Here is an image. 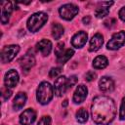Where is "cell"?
Listing matches in <instances>:
<instances>
[{"label":"cell","instance_id":"cell-25","mask_svg":"<svg viewBox=\"0 0 125 125\" xmlns=\"http://www.w3.org/2000/svg\"><path fill=\"white\" fill-rule=\"evenodd\" d=\"M61 72H62V70L60 67H53V68H51V70L49 72V76L51 78H56L61 74Z\"/></svg>","mask_w":125,"mask_h":125},{"label":"cell","instance_id":"cell-32","mask_svg":"<svg viewBox=\"0 0 125 125\" xmlns=\"http://www.w3.org/2000/svg\"><path fill=\"white\" fill-rule=\"evenodd\" d=\"M67 102H68L67 100H64L63 101V104H62V106H66L67 105Z\"/></svg>","mask_w":125,"mask_h":125},{"label":"cell","instance_id":"cell-9","mask_svg":"<svg viewBox=\"0 0 125 125\" xmlns=\"http://www.w3.org/2000/svg\"><path fill=\"white\" fill-rule=\"evenodd\" d=\"M35 119L36 112L33 108H27L20 115V123L21 125H31Z\"/></svg>","mask_w":125,"mask_h":125},{"label":"cell","instance_id":"cell-16","mask_svg":"<svg viewBox=\"0 0 125 125\" xmlns=\"http://www.w3.org/2000/svg\"><path fill=\"white\" fill-rule=\"evenodd\" d=\"M37 50L42 56H48L52 51V42L48 39H42L36 44Z\"/></svg>","mask_w":125,"mask_h":125},{"label":"cell","instance_id":"cell-11","mask_svg":"<svg viewBox=\"0 0 125 125\" xmlns=\"http://www.w3.org/2000/svg\"><path fill=\"white\" fill-rule=\"evenodd\" d=\"M87 95H88V89L85 85L81 84V85H78L74 94H73V98H72V101L74 104H81L85 101V99L87 98Z\"/></svg>","mask_w":125,"mask_h":125},{"label":"cell","instance_id":"cell-31","mask_svg":"<svg viewBox=\"0 0 125 125\" xmlns=\"http://www.w3.org/2000/svg\"><path fill=\"white\" fill-rule=\"evenodd\" d=\"M90 21H91L90 16H86V17H84V18L82 19V21H83L84 24H88V23H90Z\"/></svg>","mask_w":125,"mask_h":125},{"label":"cell","instance_id":"cell-14","mask_svg":"<svg viewBox=\"0 0 125 125\" xmlns=\"http://www.w3.org/2000/svg\"><path fill=\"white\" fill-rule=\"evenodd\" d=\"M112 4H113V2H101L95 10V16L98 19H102V18L107 16L109 13V8Z\"/></svg>","mask_w":125,"mask_h":125},{"label":"cell","instance_id":"cell-29","mask_svg":"<svg viewBox=\"0 0 125 125\" xmlns=\"http://www.w3.org/2000/svg\"><path fill=\"white\" fill-rule=\"evenodd\" d=\"M63 46H64L63 42H61V43H59V44L57 45V49H56V51H55L57 57H59V56L63 52Z\"/></svg>","mask_w":125,"mask_h":125},{"label":"cell","instance_id":"cell-30","mask_svg":"<svg viewBox=\"0 0 125 125\" xmlns=\"http://www.w3.org/2000/svg\"><path fill=\"white\" fill-rule=\"evenodd\" d=\"M118 16H119V18H120V20H121V21H125V6H124V7H122V8L119 10Z\"/></svg>","mask_w":125,"mask_h":125},{"label":"cell","instance_id":"cell-28","mask_svg":"<svg viewBox=\"0 0 125 125\" xmlns=\"http://www.w3.org/2000/svg\"><path fill=\"white\" fill-rule=\"evenodd\" d=\"M77 83V77L75 75H71L69 78H67V85L68 88H71L72 86H74Z\"/></svg>","mask_w":125,"mask_h":125},{"label":"cell","instance_id":"cell-5","mask_svg":"<svg viewBox=\"0 0 125 125\" xmlns=\"http://www.w3.org/2000/svg\"><path fill=\"white\" fill-rule=\"evenodd\" d=\"M125 44V31L121 30L114 33L106 44L108 50H117Z\"/></svg>","mask_w":125,"mask_h":125},{"label":"cell","instance_id":"cell-24","mask_svg":"<svg viewBox=\"0 0 125 125\" xmlns=\"http://www.w3.org/2000/svg\"><path fill=\"white\" fill-rule=\"evenodd\" d=\"M119 118L120 120H125V97L122 99L120 110H119Z\"/></svg>","mask_w":125,"mask_h":125},{"label":"cell","instance_id":"cell-3","mask_svg":"<svg viewBox=\"0 0 125 125\" xmlns=\"http://www.w3.org/2000/svg\"><path fill=\"white\" fill-rule=\"evenodd\" d=\"M48 21V15L44 12H37L31 15L26 22L28 30L31 32H36L38 31Z\"/></svg>","mask_w":125,"mask_h":125},{"label":"cell","instance_id":"cell-22","mask_svg":"<svg viewBox=\"0 0 125 125\" xmlns=\"http://www.w3.org/2000/svg\"><path fill=\"white\" fill-rule=\"evenodd\" d=\"M76 120L79 122V123H85L87 120H88V112L85 108L81 107L77 110L76 112Z\"/></svg>","mask_w":125,"mask_h":125},{"label":"cell","instance_id":"cell-23","mask_svg":"<svg viewBox=\"0 0 125 125\" xmlns=\"http://www.w3.org/2000/svg\"><path fill=\"white\" fill-rule=\"evenodd\" d=\"M11 96H12V91L10 90V88L5 87V88L2 89V91H1V97H2V99H3L4 101L8 100Z\"/></svg>","mask_w":125,"mask_h":125},{"label":"cell","instance_id":"cell-10","mask_svg":"<svg viewBox=\"0 0 125 125\" xmlns=\"http://www.w3.org/2000/svg\"><path fill=\"white\" fill-rule=\"evenodd\" d=\"M12 12H13L12 2L10 1L1 2V22L3 24L8 23Z\"/></svg>","mask_w":125,"mask_h":125},{"label":"cell","instance_id":"cell-20","mask_svg":"<svg viewBox=\"0 0 125 125\" xmlns=\"http://www.w3.org/2000/svg\"><path fill=\"white\" fill-rule=\"evenodd\" d=\"M74 55V51L72 49H66L64 50L59 57H57V62L59 63H65L72 56Z\"/></svg>","mask_w":125,"mask_h":125},{"label":"cell","instance_id":"cell-7","mask_svg":"<svg viewBox=\"0 0 125 125\" xmlns=\"http://www.w3.org/2000/svg\"><path fill=\"white\" fill-rule=\"evenodd\" d=\"M68 89V85H67V78L65 76H59L54 83V90H55V94L58 97L62 96L66 90Z\"/></svg>","mask_w":125,"mask_h":125},{"label":"cell","instance_id":"cell-8","mask_svg":"<svg viewBox=\"0 0 125 125\" xmlns=\"http://www.w3.org/2000/svg\"><path fill=\"white\" fill-rule=\"evenodd\" d=\"M19 80H20L19 73L15 69L8 70V72H6L5 77H4L5 86L8 87V88H14L19 83Z\"/></svg>","mask_w":125,"mask_h":125},{"label":"cell","instance_id":"cell-19","mask_svg":"<svg viewBox=\"0 0 125 125\" xmlns=\"http://www.w3.org/2000/svg\"><path fill=\"white\" fill-rule=\"evenodd\" d=\"M107 64H108V61L104 56H98L93 61V67L96 69H103L106 67Z\"/></svg>","mask_w":125,"mask_h":125},{"label":"cell","instance_id":"cell-4","mask_svg":"<svg viewBox=\"0 0 125 125\" xmlns=\"http://www.w3.org/2000/svg\"><path fill=\"white\" fill-rule=\"evenodd\" d=\"M78 12H79L78 7L74 4H71V3L64 4L59 9V14H60L61 18L65 20V21L72 20L78 14Z\"/></svg>","mask_w":125,"mask_h":125},{"label":"cell","instance_id":"cell-27","mask_svg":"<svg viewBox=\"0 0 125 125\" xmlns=\"http://www.w3.org/2000/svg\"><path fill=\"white\" fill-rule=\"evenodd\" d=\"M96 77H97V74H96V72H94V71H88L87 73H86V75H85V79L87 80V81H93V80H95L96 79Z\"/></svg>","mask_w":125,"mask_h":125},{"label":"cell","instance_id":"cell-26","mask_svg":"<svg viewBox=\"0 0 125 125\" xmlns=\"http://www.w3.org/2000/svg\"><path fill=\"white\" fill-rule=\"evenodd\" d=\"M51 123H52V119L50 116H43L39 120L37 125H51Z\"/></svg>","mask_w":125,"mask_h":125},{"label":"cell","instance_id":"cell-17","mask_svg":"<svg viewBox=\"0 0 125 125\" xmlns=\"http://www.w3.org/2000/svg\"><path fill=\"white\" fill-rule=\"evenodd\" d=\"M35 64V59L32 55L26 54L20 60V65L23 70H29L33 65Z\"/></svg>","mask_w":125,"mask_h":125},{"label":"cell","instance_id":"cell-2","mask_svg":"<svg viewBox=\"0 0 125 125\" xmlns=\"http://www.w3.org/2000/svg\"><path fill=\"white\" fill-rule=\"evenodd\" d=\"M54 96V89L47 81H43L39 84L36 91V99L39 104H47L50 103Z\"/></svg>","mask_w":125,"mask_h":125},{"label":"cell","instance_id":"cell-1","mask_svg":"<svg viewBox=\"0 0 125 125\" xmlns=\"http://www.w3.org/2000/svg\"><path fill=\"white\" fill-rule=\"evenodd\" d=\"M91 115L95 123L100 125H108L114 120L116 115L114 101L107 96L96 97L91 105Z\"/></svg>","mask_w":125,"mask_h":125},{"label":"cell","instance_id":"cell-15","mask_svg":"<svg viewBox=\"0 0 125 125\" xmlns=\"http://www.w3.org/2000/svg\"><path fill=\"white\" fill-rule=\"evenodd\" d=\"M104 43V37L100 33H96L90 40L89 44V51L90 52H96L101 49Z\"/></svg>","mask_w":125,"mask_h":125},{"label":"cell","instance_id":"cell-21","mask_svg":"<svg viewBox=\"0 0 125 125\" xmlns=\"http://www.w3.org/2000/svg\"><path fill=\"white\" fill-rule=\"evenodd\" d=\"M63 26L58 22L56 23H53L52 24V36L55 38V39H60L62 37V35L63 34Z\"/></svg>","mask_w":125,"mask_h":125},{"label":"cell","instance_id":"cell-13","mask_svg":"<svg viewBox=\"0 0 125 125\" xmlns=\"http://www.w3.org/2000/svg\"><path fill=\"white\" fill-rule=\"evenodd\" d=\"M99 88L104 93L111 92L114 89V82H113V80L110 77L103 76L99 80Z\"/></svg>","mask_w":125,"mask_h":125},{"label":"cell","instance_id":"cell-18","mask_svg":"<svg viewBox=\"0 0 125 125\" xmlns=\"http://www.w3.org/2000/svg\"><path fill=\"white\" fill-rule=\"evenodd\" d=\"M26 99H27V97H26L25 93L19 92V93L16 95V97H15V99H14V101H13V108H14L15 110H20V109H21V108L23 107V105L25 104Z\"/></svg>","mask_w":125,"mask_h":125},{"label":"cell","instance_id":"cell-6","mask_svg":"<svg viewBox=\"0 0 125 125\" xmlns=\"http://www.w3.org/2000/svg\"><path fill=\"white\" fill-rule=\"evenodd\" d=\"M20 47L18 45H9L5 46L1 51V62L3 63L10 62L19 53Z\"/></svg>","mask_w":125,"mask_h":125},{"label":"cell","instance_id":"cell-12","mask_svg":"<svg viewBox=\"0 0 125 125\" xmlns=\"http://www.w3.org/2000/svg\"><path fill=\"white\" fill-rule=\"evenodd\" d=\"M87 39H88V35L85 31H78L77 33H75L73 35V37L71 38V44L74 48H82L86 42H87Z\"/></svg>","mask_w":125,"mask_h":125}]
</instances>
